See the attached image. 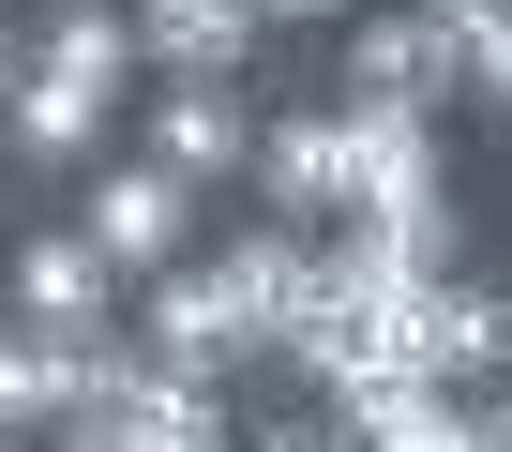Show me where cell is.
I'll list each match as a JSON object with an SVG mask.
<instances>
[{
  "mask_svg": "<svg viewBox=\"0 0 512 452\" xmlns=\"http://www.w3.org/2000/svg\"><path fill=\"white\" fill-rule=\"evenodd\" d=\"M16 76H31V46H16V16H0V106H16Z\"/></svg>",
  "mask_w": 512,
  "mask_h": 452,
  "instance_id": "obj_14",
  "label": "cell"
},
{
  "mask_svg": "<svg viewBox=\"0 0 512 452\" xmlns=\"http://www.w3.org/2000/svg\"><path fill=\"white\" fill-rule=\"evenodd\" d=\"M0 332H31V347H121V272L76 242V226H31V242H0Z\"/></svg>",
  "mask_w": 512,
  "mask_h": 452,
  "instance_id": "obj_2",
  "label": "cell"
},
{
  "mask_svg": "<svg viewBox=\"0 0 512 452\" xmlns=\"http://www.w3.org/2000/svg\"><path fill=\"white\" fill-rule=\"evenodd\" d=\"M482 452H512V377H497V392H482Z\"/></svg>",
  "mask_w": 512,
  "mask_h": 452,
  "instance_id": "obj_13",
  "label": "cell"
},
{
  "mask_svg": "<svg viewBox=\"0 0 512 452\" xmlns=\"http://www.w3.org/2000/svg\"><path fill=\"white\" fill-rule=\"evenodd\" d=\"M31 76H76V91H136V16L121 0H46V16L16 31Z\"/></svg>",
  "mask_w": 512,
  "mask_h": 452,
  "instance_id": "obj_9",
  "label": "cell"
},
{
  "mask_svg": "<svg viewBox=\"0 0 512 452\" xmlns=\"http://www.w3.org/2000/svg\"><path fill=\"white\" fill-rule=\"evenodd\" d=\"M332 106H407V121H452V106H467V46L422 16V0H407V16H377V0H362V16L332 31Z\"/></svg>",
  "mask_w": 512,
  "mask_h": 452,
  "instance_id": "obj_1",
  "label": "cell"
},
{
  "mask_svg": "<svg viewBox=\"0 0 512 452\" xmlns=\"http://www.w3.org/2000/svg\"><path fill=\"white\" fill-rule=\"evenodd\" d=\"M106 136H121V91H76V76H16V106H0V151L46 181H91Z\"/></svg>",
  "mask_w": 512,
  "mask_h": 452,
  "instance_id": "obj_7",
  "label": "cell"
},
{
  "mask_svg": "<svg viewBox=\"0 0 512 452\" xmlns=\"http://www.w3.org/2000/svg\"><path fill=\"white\" fill-rule=\"evenodd\" d=\"M76 242H91V257L121 272V302H136L151 272H181V257H196V196H181L151 151H106V166L76 181Z\"/></svg>",
  "mask_w": 512,
  "mask_h": 452,
  "instance_id": "obj_3",
  "label": "cell"
},
{
  "mask_svg": "<svg viewBox=\"0 0 512 452\" xmlns=\"http://www.w3.org/2000/svg\"><path fill=\"white\" fill-rule=\"evenodd\" d=\"M241 452H347L332 407H272V422H241Z\"/></svg>",
  "mask_w": 512,
  "mask_h": 452,
  "instance_id": "obj_11",
  "label": "cell"
},
{
  "mask_svg": "<svg viewBox=\"0 0 512 452\" xmlns=\"http://www.w3.org/2000/svg\"><path fill=\"white\" fill-rule=\"evenodd\" d=\"M332 437H347V452H482V392H437V377H347V392H332Z\"/></svg>",
  "mask_w": 512,
  "mask_h": 452,
  "instance_id": "obj_6",
  "label": "cell"
},
{
  "mask_svg": "<svg viewBox=\"0 0 512 452\" xmlns=\"http://www.w3.org/2000/svg\"><path fill=\"white\" fill-rule=\"evenodd\" d=\"M241 196L272 211V226H302V242H332V226L362 211L347 121H332V106H302V121H256V166H241Z\"/></svg>",
  "mask_w": 512,
  "mask_h": 452,
  "instance_id": "obj_5",
  "label": "cell"
},
{
  "mask_svg": "<svg viewBox=\"0 0 512 452\" xmlns=\"http://www.w3.org/2000/svg\"><path fill=\"white\" fill-rule=\"evenodd\" d=\"M0 16H16V0H0Z\"/></svg>",
  "mask_w": 512,
  "mask_h": 452,
  "instance_id": "obj_16",
  "label": "cell"
},
{
  "mask_svg": "<svg viewBox=\"0 0 512 452\" xmlns=\"http://www.w3.org/2000/svg\"><path fill=\"white\" fill-rule=\"evenodd\" d=\"M181 196H226L241 166H256V106L241 91H151V136H136Z\"/></svg>",
  "mask_w": 512,
  "mask_h": 452,
  "instance_id": "obj_8",
  "label": "cell"
},
{
  "mask_svg": "<svg viewBox=\"0 0 512 452\" xmlns=\"http://www.w3.org/2000/svg\"><path fill=\"white\" fill-rule=\"evenodd\" d=\"M407 377L497 392V377H512V287H497V272H422V287H407Z\"/></svg>",
  "mask_w": 512,
  "mask_h": 452,
  "instance_id": "obj_4",
  "label": "cell"
},
{
  "mask_svg": "<svg viewBox=\"0 0 512 452\" xmlns=\"http://www.w3.org/2000/svg\"><path fill=\"white\" fill-rule=\"evenodd\" d=\"M0 452H31V437H0Z\"/></svg>",
  "mask_w": 512,
  "mask_h": 452,
  "instance_id": "obj_15",
  "label": "cell"
},
{
  "mask_svg": "<svg viewBox=\"0 0 512 452\" xmlns=\"http://www.w3.org/2000/svg\"><path fill=\"white\" fill-rule=\"evenodd\" d=\"M256 16H272V31H347L362 0H256Z\"/></svg>",
  "mask_w": 512,
  "mask_h": 452,
  "instance_id": "obj_12",
  "label": "cell"
},
{
  "mask_svg": "<svg viewBox=\"0 0 512 452\" xmlns=\"http://www.w3.org/2000/svg\"><path fill=\"white\" fill-rule=\"evenodd\" d=\"M91 362H106V347H31V332H0V437L46 452V437L91 407Z\"/></svg>",
  "mask_w": 512,
  "mask_h": 452,
  "instance_id": "obj_10",
  "label": "cell"
}]
</instances>
